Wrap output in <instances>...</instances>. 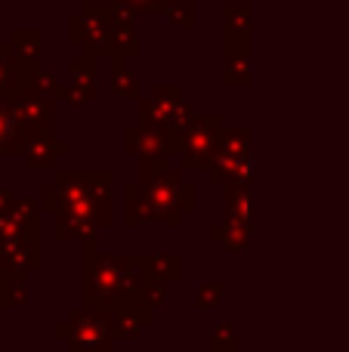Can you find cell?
<instances>
[{
    "mask_svg": "<svg viewBox=\"0 0 349 352\" xmlns=\"http://www.w3.org/2000/svg\"><path fill=\"white\" fill-rule=\"evenodd\" d=\"M31 130L16 99H0V155H25Z\"/></svg>",
    "mask_w": 349,
    "mask_h": 352,
    "instance_id": "obj_6",
    "label": "cell"
},
{
    "mask_svg": "<svg viewBox=\"0 0 349 352\" xmlns=\"http://www.w3.org/2000/svg\"><path fill=\"white\" fill-rule=\"evenodd\" d=\"M68 37L74 47H84V53L96 59H133L139 53L133 16L111 0H87L80 12L68 19Z\"/></svg>",
    "mask_w": 349,
    "mask_h": 352,
    "instance_id": "obj_1",
    "label": "cell"
},
{
    "mask_svg": "<svg viewBox=\"0 0 349 352\" xmlns=\"http://www.w3.org/2000/svg\"><path fill=\"white\" fill-rule=\"evenodd\" d=\"M99 78H96V56L78 53L68 62V84H62L59 99H65L71 109H84L96 99Z\"/></svg>",
    "mask_w": 349,
    "mask_h": 352,
    "instance_id": "obj_5",
    "label": "cell"
},
{
    "mask_svg": "<svg viewBox=\"0 0 349 352\" xmlns=\"http://www.w3.org/2000/svg\"><path fill=\"white\" fill-rule=\"evenodd\" d=\"M111 3L127 10L130 16H167V10H170L177 0H111Z\"/></svg>",
    "mask_w": 349,
    "mask_h": 352,
    "instance_id": "obj_13",
    "label": "cell"
},
{
    "mask_svg": "<svg viewBox=\"0 0 349 352\" xmlns=\"http://www.w3.org/2000/svg\"><path fill=\"white\" fill-rule=\"evenodd\" d=\"M56 155H68V142H56L53 133L31 136L28 148H25V158H28L31 167H49Z\"/></svg>",
    "mask_w": 349,
    "mask_h": 352,
    "instance_id": "obj_9",
    "label": "cell"
},
{
    "mask_svg": "<svg viewBox=\"0 0 349 352\" xmlns=\"http://www.w3.org/2000/svg\"><path fill=\"white\" fill-rule=\"evenodd\" d=\"M109 90L121 99H139V80L136 74L130 72L127 59L124 56H115L111 59V68H109Z\"/></svg>",
    "mask_w": 349,
    "mask_h": 352,
    "instance_id": "obj_11",
    "label": "cell"
},
{
    "mask_svg": "<svg viewBox=\"0 0 349 352\" xmlns=\"http://www.w3.org/2000/svg\"><path fill=\"white\" fill-rule=\"evenodd\" d=\"M167 19H170V28H192L195 25V3L192 0H177L167 10Z\"/></svg>",
    "mask_w": 349,
    "mask_h": 352,
    "instance_id": "obj_14",
    "label": "cell"
},
{
    "mask_svg": "<svg viewBox=\"0 0 349 352\" xmlns=\"http://www.w3.org/2000/svg\"><path fill=\"white\" fill-rule=\"evenodd\" d=\"M251 140L254 133L247 127H232L220 136V146H216V155L210 161V179L220 182L229 179V176H245L247 167H251Z\"/></svg>",
    "mask_w": 349,
    "mask_h": 352,
    "instance_id": "obj_4",
    "label": "cell"
},
{
    "mask_svg": "<svg viewBox=\"0 0 349 352\" xmlns=\"http://www.w3.org/2000/svg\"><path fill=\"white\" fill-rule=\"evenodd\" d=\"M41 65H28L19 59L12 43H0V99H19L25 93L28 74Z\"/></svg>",
    "mask_w": 349,
    "mask_h": 352,
    "instance_id": "obj_7",
    "label": "cell"
},
{
    "mask_svg": "<svg viewBox=\"0 0 349 352\" xmlns=\"http://www.w3.org/2000/svg\"><path fill=\"white\" fill-rule=\"evenodd\" d=\"M226 118L216 115V111H195L192 121L183 130V167H204L214 161L216 146H220V136L226 133Z\"/></svg>",
    "mask_w": 349,
    "mask_h": 352,
    "instance_id": "obj_3",
    "label": "cell"
},
{
    "mask_svg": "<svg viewBox=\"0 0 349 352\" xmlns=\"http://www.w3.org/2000/svg\"><path fill=\"white\" fill-rule=\"evenodd\" d=\"M251 68H254L251 41L226 37V72H223V80H226L229 87H247L254 80Z\"/></svg>",
    "mask_w": 349,
    "mask_h": 352,
    "instance_id": "obj_8",
    "label": "cell"
},
{
    "mask_svg": "<svg viewBox=\"0 0 349 352\" xmlns=\"http://www.w3.org/2000/svg\"><path fill=\"white\" fill-rule=\"evenodd\" d=\"M251 3L247 0H226L223 6V19H226V37H238V41H251Z\"/></svg>",
    "mask_w": 349,
    "mask_h": 352,
    "instance_id": "obj_10",
    "label": "cell"
},
{
    "mask_svg": "<svg viewBox=\"0 0 349 352\" xmlns=\"http://www.w3.org/2000/svg\"><path fill=\"white\" fill-rule=\"evenodd\" d=\"M192 115H195V109H192V102L183 96V87L161 84L152 90V96L139 102V121L136 124L183 133L185 124L192 121Z\"/></svg>",
    "mask_w": 349,
    "mask_h": 352,
    "instance_id": "obj_2",
    "label": "cell"
},
{
    "mask_svg": "<svg viewBox=\"0 0 349 352\" xmlns=\"http://www.w3.org/2000/svg\"><path fill=\"white\" fill-rule=\"evenodd\" d=\"M41 43H43V34L37 28L12 31V47H16L19 59L28 62V65H41Z\"/></svg>",
    "mask_w": 349,
    "mask_h": 352,
    "instance_id": "obj_12",
    "label": "cell"
}]
</instances>
